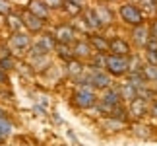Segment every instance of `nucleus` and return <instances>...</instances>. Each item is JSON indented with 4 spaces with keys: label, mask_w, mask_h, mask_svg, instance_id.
<instances>
[{
    "label": "nucleus",
    "mask_w": 157,
    "mask_h": 146,
    "mask_svg": "<svg viewBox=\"0 0 157 146\" xmlns=\"http://www.w3.org/2000/svg\"><path fill=\"white\" fill-rule=\"evenodd\" d=\"M118 94H120V99H122V103H130L132 99H136L138 97V90L132 86L130 82H124L118 86Z\"/></svg>",
    "instance_id": "18"
},
{
    "label": "nucleus",
    "mask_w": 157,
    "mask_h": 146,
    "mask_svg": "<svg viewBox=\"0 0 157 146\" xmlns=\"http://www.w3.org/2000/svg\"><path fill=\"white\" fill-rule=\"evenodd\" d=\"M6 22H8V27H10V31H12V33L21 31V26H23V22H21V14H16V12H12V14L6 16Z\"/></svg>",
    "instance_id": "22"
},
{
    "label": "nucleus",
    "mask_w": 157,
    "mask_h": 146,
    "mask_svg": "<svg viewBox=\"0 0 157 146\" xmlns=\"http://www.w3.org/2000/svg\"><path fill=\"white\" fill-rule=\"evenodd\" d=\"M149 115H151L153 119H157V95L151 99V103H149Z\"/></svg>",
    "instance_id": "31"
},
{
    "label": "nucleus",
    "mask_w": 157,
    "mask_h": 146,
    "mask_svg": "<svg viewBox=\"0 0 157 146\" xmlns=\"http://www.w3.org/2000/svg\"><path fill=\"white\" fill-rule=\"evenodd\" d=\"M0 84H8V72H4L0 68Z\"/></svg>",
    "instance_id": "33"
},
{
    "label": "nucleus",
    "mask_w": 157,
    "mask_h": 146,
    "mask_svg": "<svg viewBox=\"0 0 157 146\" xmlns=\"http://www.w3.org/2000/svg\"><path fill=\"white\" fill-rule=\"evenodd\" d=\"M149 33H151L153 39H157V18L151 22V26H149Z\"/></svg>",
    "instance_id": "32"
},
{
    "label": "nucleus",
    "mask_w": 157,
    "mask_h": 146,
    "mask_svg": "<svg viewBox=\"0 0 157 146\" xmlns=\"http://www.w3.org/2000/svg\"><path fill=\"white\" fill-rule=\"evenodd\" d=\"M109 53H113V55H122V57H130V55H132V49H130V43H128L124 37L114 35V37L109 39Z\"/></svg>",
    "instance_id": "9"
},
{
    "label": "nucleus",
    "mask_w": 157,
    "mask_h": 146,
    "mask_svg": "<svg viewBox=\"0 0 157 146\" xmlns=\"http://www.w3.org/2000/svg\"><path fill=\"white\" fill-rule=\"evenodd\" d=\"M54 39L56 43H64V45H74L78 41V31L72 23H60L54 27Z\"/></svg>",
    "instance_id": "6"
},
{
    "label": "nucleus",
    "mask_w": 157,
    "mask_h": 146,
    "mask_svg": "<svg viewBox=\"0 0 157 146\" xmlns=\"http://www.w3.org/2000/svg\"><path fill=\"white\" fill-rule=\"evenodd\" d=\"M0 117H6V111H2V109H0Z\"/></svg>",
    "instance_id": "34"
},
{
    "label": "nucleus",
    "mask_w": 157,
    "mask_h": 146,
    "mask_svg": "<svg viewBox=\"0 0 157 146\" xmlns=\"http://www.w3.org/2000/svg\"><path fill=\"white\" fill-rule=\"evenodd\" d=\"M146 55H157V39L149 37L147 45H146Z\"/></svg>",
    "instance_id": "29"
},
{
    "label": "nucleus",
    "mask_w": 157,
    "mask_h": 146,
    "mask_svg": "<svg viewBox=\"0 0 157 146\" xmlns=\"http://www.w3.org/2000/svg\"><path fill=\"white\" fill-rule=\"evenodd\" d=\"M122 103V99H120V94H118V88H107L101 92L99 99H97V105H95V109L99 111V115H111V111L117 105H120Z\"/></svg>",
    "instance_id": "2"
},
{
    "label": "nucleus",
    "mask_w": 157,
    "mask_h": 146,
    "mask_svg": "<svg viewBox=\"0 0 157 146\" xmlns=\"http://www.w3.org/2000/svg\"><path fill=\"white\" fill-rule=\"evenodd\" d=\"M82 18L86 20L87 27L91 29V33H99L101 29H103V26H101V22H99V18H97V14H95V10H93V8H83Z\"/></svg>",
    "instance_id": "15"
},
{
    "label": "nucleus",
    "mask_w": 157,
    "mask_h": 146,
    "mask_svg": "<svg viewBox=\"0 0 157 146\" xmlns=\"http://www.w3.org/2000/svg\"><path fill=\"white\" fill-rule=\"evenodd\" d=\"M49 55H45V57H37V59H27V63H29V66L31 68H35V70H43V68H47L49 66Z\"/></svg>",
    "instance_id": "25"
},
{
    "label": "nucleus",
    "mask_w": 157,
    "mask_h": 146,
    "mask_svg": "<svg viewBox=\"0 0 157 146\" xmlns=\"http://www.w3.org/2000/svg\"><path fill=\"white\" fill-rule=\"evenodd\" d=\"M130 37H132V43H134L136 47H140V49H146V45H147L149 37H151V33H149V26H146V23H142V26H136V27H132V33H130Z\"/></svg>",
    "instance_id": "10"
},
{
    "label": "nucleus",
    "mask_w": 157,
    "mask_h": 146,
    "mask_svg": "<svg viewBox=\"0 0 157 146\" xmlns=\"http://www.w3.org/2000/svg\"><path fill=\"white\" fill-rule=\"evenodd\" d=\"M136 4L146 18H157V0H138Z\"/></svg>",
    "instance_id": "20"
},
{
    "label": "nucleus",
    "mask_w": 157,
    "mask_h": 146,
    "mask_svg": "<svg viewBox=\"0 0 157 146\" xmlns=\"http://www.w3.org/2000/svg\"><path fill=\"white\" fill-rule=\"evenodd\" d=\"M72 51H74V59H80V60H86V59L89 60V59H91V55L95 53L87 39H78L76 43L72 45Z\"/></svg>",
    "instance_id": "13"
},
{
    "label": "nucleus",
    "mask_w": 157,
    "mask_h": 146,
    "mask_svg": "<svg viewBox=\"0 0 157 146\" xmlns=\"http://www.w3.org/2000/svg\"><path fill=\"white\" fill-rule=\"evenodd\" d=\"M0 68H2L4 72H8L12 68H16V60L12 55H6V57H0Z\"/></svg>",
    "instance_id": "27"
},
{
    "label": "nucleus",
    "mask_w": 157,
    "mask_h": 146,
    "mask_svg": "<svg viewBox=\"0 0 157 146\" xmlns=\"http://www.w3.org/2000/svg\"><path fill=\"white\" fill-rule=\"evenodd\" d=\"M37 43L41 45V47H43L45 49V51L47 53H54V49H56V39H54V33L51 31H43V33H41V37L37 39Z\"/></svg>",
    "instance_id": "19"
},
{
    "label": "nucleus",
    "mask_w": 157,
    "mask_h": 146,
    "mask_svg": "<svg viewBox=\"0 0 157 146\" xmlns=\"http://www.w3.org/2000/svg\"><path fill=\"white\" fill-rule=\"evenodd\" d=\"M93 10H95V14H97V18H99L101 26H103V29L114 23V14H113V10L109 8L105 2H97V4L93 6Z\"/></svg>",
    "instance_id": "12"
},
{
    "label": "nucleus",
    "mask_w": 157,
    "mask_h": 146,
    "mask_svg": "<svg viewBox=\"0 0 157 146\" xmlns=\"http://www.w3.org/2000/svg\"><path fill=\"white\" fill-rule=\"evenodd\" d=\"M130 57H132V55H130ZM130 57H122V55L109 53L107 55V64H105L107 74L111 78L128 76V72H130Z\"/></svg>",
    "instance_id": "1"
},
{
    "label": "nucleus",
    "mask_w": 157,
    "mask_h": 146,
    "mask_svg": "<svg viewBox=\"0 0 157 146\" xmlns=\"http://www.w3.org/2000/svg\"><path fill=\"white\" fill-rule=\"evenodd\" d=\"M149 99H146V97H140L138 95L136 99H132L128 105V115L132 119H136V121H140V119H144L146 115H149Z\"/></svg>",
    "instance_id": "7"
},
{
    "label": "nucleus",
    "mask_w": 157,
    "mask_h": 146,
    "mask_svg": "<svg viewBox=\"0 0 157 146\" xmlns=\"http://www.w3.org/2000/svg\"><path fill=\"white\" fill-rule=\"evenodd\" d=\"M118 16L126 26L130 27H136V26H142L146 22V16L142 14V10L138 8V4L134 2H124L118 6Z\"/></svg>",
    "instance_id": "4"
},
{
    "label": "nucleus",
    "mask_w": 157,
    "mask_h": 146,
    "mask_svg": "<svg viewBox=\"0 0 157 146\" xmlns=\"http://www.w3.org/2000/svg\"><path fill=\"white\" fill-rule=\"evenodd\" d=\"M43 2L47 4L49 10H62V6H64L66 0H43Z\"/></svg>",
    "instance_id": "28"
},
{
    "label": "nucleus",
    "mask_w": 157,
    "mask_h": 146,
    "mask_svg": "<svg viewBox=\"0 0 157 146\" xmlns=\"http://www.w3.org/2000/svg\"><path fill=\"white\" fill-rule=\"evenodd\" d=\"M27 10L31 12L33 16L41 18L43 22H47L51 18V10L47 8V4L43 2V0H29V2H27Z\"/></svg>",
    "instance_id": "14"
},
{
    "label": "nucleus",
    "mask_w": 157,
    "mask_h": 146,
    "mask_svg": "<svg viewBox=\"0 0 157 146\" xmlns=\"http://www.w3.org/2000/svg\"><path fill=\"white\" fill-rule=\"evenodd\" d=\"M89 72H91V86L93 90H107V88H111V84H113V78L107 74V70H91L89 68Z\"/></svg>",
    "instance_id": "11"
},
{
    "label": "nucleus",
    "mask_w": 157,
    "mask_h": 146,
    "mask_svg": "<svg viewBox=\"0 0 157 146\" xmlns=\"http://www.w3.org/2000/svg\"><path fill=\"white\" fill-rule=\"evenodd\" d=\"M21 22H23V26H25L27 33H43L45 23H47V22L41 20V18L33 16L27 8H25V10H21Z\"/></svg>",
    "instance_id": "8"
},
{
    "label": "nucleus",
    "mask_w": 157,
    "mask_h": 146,
    "mask_svg": "<svg viewBox=\"0 0 157 146\" xmlns=\"http://www.w3.org/2000/svg\"><path fill=\"white\" fill-rule=\"evenodd\" d=\"M142 74L146 76L147 82H155V84H157V64L144 63V66H142Z\"/></svg>",
    "instance_id": "24"
},
{
    "label": "nucleus",
    "mask_w": 157,
    "mask_h": 146,
    "mask_svg": "<svg viewBox=\"0 0 157 146\" xmlns=\"http://www.w3.org/2000/svg\"><path fill=\"white\" fill-rule=\"evenodd\" d=\"M31 45H33L31 33H27V31H16L8 39V49H10L12 57H23V55H27Z\"/></svg>",
    "instance_id": "3"
},
{
    "label": "nucleus",
    "mask_w": 157,
    "mask_h": 146,
    "mask_svg": "<svg viewBox=\"0 0 157 146\" xmlns=\"http://www.w3.org/2000/svg\"><path fill=\"white\" fill-rule=\"evenodd\" d=\"M54 53L58 55V59H62L64 63H68V60L74 59V51H72V45H64V43H58L56 49H54Z\"/></svg>",
    "instance_id": "23"
},
{
    "label": "nucleus",
    "mask_w": 157,
    "mask_h": 146,
    "mask_svg": "<svg viewBox=\"0 0 157 146\" xmlns=\"http://www.w3.org/2000/svg\"><path fill=\"white\" fill-rule=\"evenodd\" d=\"M62 10H64V14L68 16V18H76L78 16H82V12H83V4L80 2H76V0H66L64 6H62Z\"/></svg>",
    "instance_id": "21"
},
{
    "label": "nucleus",
    "mask_w": 157,
    "mask_h": 146,
    "mask_svg": "<svg viewBox=\"0 0 157 146\" xmlns=\"http://www.w3.org/2000/svg\"><path fill=\"white\" fill-rule=\"evenodd\" d=\"M97 99L99 95L93 88H76V92L72 94V105L78 109H93L97 105Z\"/></svg>",
    "instance_id": "5"
},
{
    "label": "nucleus",
    "mask_w": 157,
    "mask_h": 146,
    "mask_svg": "<svg viewBox=\"0 0 157 146\" xmlns=\"http://www.w3.org/2000/svg\"><path fill=\"white\" fill-rule=\"evenodd\" d=\"M89 45L93 47V51L95 53H109V39L105 37V35H101V33H91L89 35Z\"/></svg>",
    "instance_id": "16"
},
{
    "label": "nucleus",
    "mask_w": 157,
    "mask_h": 146,
    "mask_svg": "<svg viewBox=\"0 0 157 146\" xmlns=\"http://www.w3.org/2000/svg\"><path fill=\"white\" fill-rule=\"evenodd\" d=\"M83 70H86V66L80 59H72L66 63V76L72 78V80H76L80 74H83Z\"/></svg>",
    "instance_id": "17"
},
{
    "label": "nucleus",
    "mask_w": 157,
    "mask_h": 146,
    "mask_svg": "<svg viewBox=\"0 0 157 146\" xmlns=\"http://www.w3.org/2000/svg\"><path fill=\"white\" fill-rule=\"evenodd\" d=\"M12 131H14V125H12V121L8 117H0V135L4 138H8L12 135Z\"/></svg>",
    "instance_id": "26"
},
{
    "label": "nucleus",
    "mask_w": 157,
    "mask_h": 146,
    "mask_svg": "<svg viewBox=\"0 0 157 146\" xmlns=\"http://www.w3.org/2000/svg\"><path fill=\"white\" fill-rule=\"evenodd\" d=\"M12 4L8 2V0H0V14L2 16H8V14H12Z\"/></svg>",
    "instance_id": "30"
}]
</instances>
